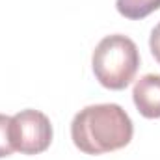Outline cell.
I'll return each mask as SVG.
<instances>
[{
    "label": "cell",
    "instance_id": "cell-1",
    "mask_svg": "<svg viewBox=\"0 0 160 160\" xmlns=\"http://www.w3.org/2000/svg\"><path fill=\"white\" fill-rule=\"evenodd\" d=\"M134 125L119 104H91L73 118V143L86 155H104L130 143Z\"/></svg>",
    "mask_w": 160,
    "mask_h": 160
},
{
    "label": "cell",
    "instance_id": "cell-2",
    "mask_svg": "<svg viewBox=\"0 0 160 160\" xmlns=\"http://www.w3.org/2000/svg\"><path fill=\"white\" fill-rule=\"evenodd\" d=\"M91 65L101 86L116 91L125 89L134 80L140 67L138 47L123 34L106 36L95 47Z\"/></svg>",
    "mask_w": 160,
    "mask_h": 160
},
{
    "label": "cell",
    "instance_id": "cell-3",
    "mask_svg": "<svg viewBox=\"0 0 160 160\" xmlns=\"http://www.w3.org/2000/svg\"><path fill=\"white\" fill-rule=\"evenodd\" d=\"M13 149L22 155H39L52 142L50 119L39 110H21L11 118L9 125Z\"/></svg>",
    "mask_w": 160,
    "mask_h": 160
},
{
    "label": "cell",
    "instance_id": "cell-4",
    "mask_svg": "<svg viewBox=\"0 0 160 160\" xmlns=\"http://www.w3.org/2000/svg\"><path fill=\"white\" fill-rule=\"evenodd\" d=\"M132 99L138 112L147 119L160 118V75H145L134 84Z\"/></svg>",
    "mask_w": 160,
    "mask_h": 160
},
{
    "label": "cell",
    "instance_id": "cell-5",
    "mask_svg": "<svg viewBox=\"0 0 160 160\" xmlns=\"http://www.w3.org/2000/svg\"><path fill=\"white\" fill-rule=\"evenodd\" d=\"M116 8L125 19L142 21L160 9V0H116Z\"/></svg>",
    "mask_w": 160,
    "mask_h": 160
},
{
    "label": "cell",
    "instance_id": "cell-6",
    "mask_svg": "<svg viewBox=\"0 0 160 160\" xmlns=\"http://www.w3.org/2000/svg\"><path fill=\"white\" fill-rule=\"evenodd\" d=\"M9 125H11V118L6 114H0V158L9 157L15 149L11 143V134H9Z\"/></svg>",
    "mask_w": 160,
    "mask_h": 160
},
{
    "label": "cell",
    "instance_id": "cell-7",
    "mask_svg": "<svg viewBox=\"0 0 160 160\" xmlns=\"http://www.w3.org/2000/svg\"><path fill=\"white\" fill-rule=\"evenodd\" d=\"M149 47H151V52L155 56V60L160 63V22L153 28L151 32V38H149Z\"/></svg>",
    "mask_w": 160,
    "mask_h": 160
}]
</instances>
